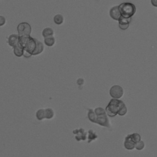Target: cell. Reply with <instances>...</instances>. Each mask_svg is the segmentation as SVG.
Returning <instances> with one entry per match:
<instances>
[{
	"label": "cell",
	"instance_id": "6da1fadb",
	"mask_svg": "<svg viewBox=\"0 0 157 157\" xmlns=\"http://www.w3.org/2000/svg\"><path fill=\"white\" fill-rule=\"evenodd\" d=\"M19 43L24 50L31 55H39L43 52L44 49V46L42 42L30 36H19Z\"/></svg>",
	"mask_w": 157,
	"mask_h": 157
},
{
	"label": "cell",
	"instance_id": "7a4b0ae2",
	"mask_svg": "<svg viewBox=\"0 0 157 157\" xmlns=\"http://www.w3.org/2000/svg\"><path fill=\"white\" fill-rule=\"evenodd\" d=\"M125 104L124 102L120 99H112L108 105L105 107V112L108 116L110 117H113L118 114L120 109Z\"/></svg>",
	"mask_w": 157,
	"mask_h": 157
},
{
	"label": "cell",
	"instance_id": "3957f363",
	"mask_svg": "<svg viewBox=\"0 0 157 157\" xmlns=\"http://www.w3.org/2000/svg\"><path fill=\"white\" fill-rule=\"evenodd\" d=\"M121 15L124 18H132L136 12L135 5L131 2H123L118 6Z\"/></svg>",
	"mask_w": 157,
	"mask_h": 157
},
{
	"label": "cell",
	"instance_id": "277c9868",
	"mask_svg": "<svg viewBox=\"0 0 157 157\" xmlns=\"http://www.w3.org/2000/svg\"><path fill=\"white\" fill-rule=\"evenodd\" d=\"M94 111L96 115V123L102 126L110 128V125L105 110L102 107H97L94 109Z\"/></svg>",
	"mask_w": 157,
	"mask_h": 157
},
{
	"label": "cell",
	"instance_id": "5b68a950",
	"mask_svg": "<svg viewBox=\"0 0 157 157\" xmlns=\"http://www.w3.org/2000/svg\"><path fill=\"white\" fill-rule=\"evenodd\" d=\"M17 31L19 36H30L32 32V28L29 23L27 22H21L17 26Z\"/></svg>",
	"mask_w": 157,
	"mask_h": 157
},
{
	"label": "cell",
	"instance_id": "8992f818",
	"mask_svg": "<svg viewBox=\"0 0 157 157\" xmlns=\"http://www.w3.org/2000/svg\"><path fill=\"white\" fill-rule=\"evenodd\" d=\"M109 93L112 99H119L123 95V89L120 85H115L110 88Z\"/></svg>",
	"mask_w": 157,
	"mask_h": 157
},
{
	"label": "cell",
	"instance_id": "52a82bcc",
	"mask_svg": "<svg viewBox=\"0 0 157 157\" xmlns=\"http://www.w3.org/2000/svg\"><path fill=\"white\" fill-rule=\"evenodd\" d=\"M72 132L75 135V139L77 141L85 140L87 138V132L83 128L74 129Z\"/></svg>",
	"mask_w": 157,
	"mask_h": 157
},
{
	"label": "cell",
	"instance_id": "ba28073f",
	"mask_svg": "<svg viewBox=\"0 0 157 157\" xmlns=\"http://www.w3.org/2000/svg\"><path fill=\"white\" fill-rule=\"evenodd\" d=\"M118 21L119 28L122 30H125L129 27V23L131 21V18H124L121 16Z\"/></svg>",
	"mask_w": 157,
	"mask_h": 157
},
{
	"label": "cell",
	"instance_id": "9c48e42d",
	"mask_svg": "<svg viewBox=\"0 0 157 157\" xmlns=\"http://www.w3.org/2000/svg\"><path fill=\"white\" fill-rule=\"evenodd\" d=\"M109 15L112 19L118 21L120 18L121 17L120 12L118 9V6H113L112 7L109 11Z\"/></svg>",
	"mask_w": 157,
	"mask_h": 157
},
{
	"label": "cell",
	"instance_id": "30bf717a",
	"mask_svg": "<svg viewBox=\"0 0 157 157\" xmlns=\"http://www.w3.org/2000/svg\"><path fill=\"white\" fill-rule=\"evenodd\" d=\"M8 44L12 48L15 47L19 43V36L17 34H12L8 37Z\"/></svg>",
	"mask_w": 157,
	"mask_h": 157
},
{
	"label": "cell",
	"instance_id": "8fae6325",
	"mask_svg": "<svg viewBox=\"0 0 157 157\" xmlns=\"http://www.w3.org/2000/svg\"><path fill=\"white\" fill-rule=\"evenodd\" d=\"M136 144L130 139L129 136H126L124 141V147L126 150H132L135 148Z\"/></svg>",
	"mask_w": 157,
	"mask_h": 157
},
{
	"label": "cell",
	"instance_id": "7c38bea8",
	"mask_svg": "<svg viewBox=\"0 0 157 157\" xmlns=\"http://www.w3.org/2000/svg\"><path fill=\"white\" fill-rule=\"evenodd\" d=\"M13 48V53L15 56H17L18 57H21L23 55L25 50L20 43H18Z\"/></svg>",
	"mask_w": 157,
	"mask_h": 157
},
{
	"label": "cell",
	"instance_id": "4fadbf2b",
	"mask_svg": "<svg viewBox=\"0 0 157 157\" xmlns=\"http://www.w3.org/2000/svg\"><path fill=\"white\" fill-rule=\"evenodd\" d=\"M53 34H54L53 29L49 27L44 28L42 32V35L44 38L53 36Z\"/></svg>",
	"mask_w": 157,
	"mask_h": 157
},
{
	"label": "cell",
	"instance_id": "5bb4252c",
	"mask_svg": "<svg viewBox=\"0 0 157 157\" xmlns=\"http://www.w3.org/2000/svg\"><path fill=\"white\" fill-rule=\"evenodd\" d=\"M88 118L90 121L96 123V115L94 111L91 109H88Z\"/></svg>",
	"mask_w": 157,
	"mask_h": 157
},
{
	"label": "cell",
	"instance_id": "9a60e30c",
	"mask_svg": "<svg viewBox=\"0 0 157 157\" xmlns=\"http://www.w3.org/2000/svg\"><path fill=\"white\" fill-rule=\"evenodd\" d=\"M36 117L37 119L39 121L42 120L45 118V112L44 109H39L36 113Z\"/></svg>",
	"mask_w": 157,
	"mask_h": 157
},
{
	"label": "cell",
	"instance_id": "2e32d148",
	"mask_svg": "<svg viewBox=\"0 0 157 157\" xmlns=\"http://www.w3.org/2000/svg\"><path fill=\"white\" fill-rule=\"evenodd\" d=\"M98 138V135L92 129H90L88 132V143H90L95 140Z\"/></svg>",
	"mask_w": 157,
	"mask_h": 157
},
{
	"label": "cell",
	"instance_id": "e0dca14e",
	"mask_svg": "<svg viewBox=\"0 0 157 157\" xmlns=\"http://www.w3.org/2000/svg\"><path fill=\"white\" fill-rule=\"evenodd\" d=\"M130 139L136 144L139 141L141 140V136L138 133H132L131 134H128Z\"/></svg>",
	"mask_w": 157,
	"mask_h": 157
},
{
	"label": "cell",
	"instance_id": "ac0fdd59",
	"mask_svg": "<svg viewBox=\"0 0 157 157\" xmlns=\"http://www.w3.org/2000/svg\"><path fill=\"white\" fill-rule=\"evenodd\" d=\"M53 21L56 25H60L64 21V17L61 14H56L53 17Z\"/></svg>",
	"mask_w": 157,
	"mask_h": 157
},
{
	"label": "cell",
	"instance_id": "d6986e66",
	"mask_svg": "<svg viewBox=\"0 0 157 157\" xmlns=\"http://www.w3.org/2000/svg\"><path fill=\"white\" fill-rule=\"evenodd\" d=\"M55 43V38L53 36L44 38V44L48 47H52Z\"/></svg>",
	"mask_w": 157,
	"mask_h": 157
},
{
	"label": "cell",
	"instance_id": "ffe728a7",
	"mask_svg": "<svg viewBox=\"0 0 157 157\" xmlns=\"http://www.w3.org/2000/svg\"><path fill=\"white\" fill-rule=\"evenodd\" d=\"M45 118L46 119H52L54 117V111L51 108H47L45 109Z\"/></svg>",
	"mask_w": 157,
	"mask_h": 157
},
{
	"label": "cell",
	"instance_id": "44dd1931",
	"mask_svg": "<svg viewBox=\"0 0 157 157\" xmlns=\"http://www.w3.org/2000/svg\"><path fill=\"white\" fill-rule=\"evenodd\" d=\"M144 147H145V143L142 140L139 141V142L136 144V145H135V148L137 150H142L144 148Z\"/></svg>",
	"mask_w": 157,
	"mask_h": 157
},
{
	"label": "cell",
	"instance_id": "7402d4cb",
	"mask_svg": "<svg viewBox=\"0 0 157 157\" xmlns=\"http://www.w3.org/2000/svg\"><path fill=\"white\" fill-rule=\"evenodd\" d=\"M127 111H128L127 107H126V105L124 104V105H123V106L120 109V112L118 113V115H120V116H123V115H124L127 113Z\"/></svg>",
	"mask_w": 157,
	"mask_h": 157
},
{
	"label": "cell",
	"instance_id": "603a6c76",
	"mask_svg": "<svg viewBox=\"0 0 157 157\" xmlns=\"http://www.w3.org/2000/svg\"><path fill=\"white\" fill-rule=\"evenodd\" d=\"M6 23V18L2 16V15H0V26H4Z\"/></svg>",
	"mask_w": 157,
	"mask_h": 157
},
{
	"label": "cell",
	"instance_id": "cb8c5ba5",
	"mask_svg": "<svg viewBox=\"0 0 157 157\" xmlns=\"http://www.w3.org/2000/svg\"><path fill=\"white\" fill-rule=\"evenodd\" d=\"M77 83L78 85H80V86L83 85V83H84V79H83V78H78L77 80Z\"/></svg>",
	"mask_w": 157,
	"mask_h": 157
},
{
	"label": "cell",
	"instance_id": "d4e9b609",
	"mask_svg": "<svg viewBox=\"0 0 157 157\" xmlns=\"http://www.w3.org/2000/svg\"><path fill=\"white\" fill-rule=\"evenodd\" d=\"M25 58H30L32 55L30 54V53H29L28 52H26V51H24V53H23V55Z\"/></svg>",
	"mask_w": 157,
	"mask_h": 157
},
{
	"label": "cell",
	"instance_id": "484cf974",
	"mask_svg": "<svg viewBox=\"0 0 157 157\" xmlns=\"http://www.w3.org/2000/svg\"><path fill=\"white\" fill-rule=\"evenodd\" d=\"M151 3L153 6L157 7V0H151Z\"/></svg>",
	"mask_w": 157,
	"mask_h": 157
}]
</instances>
